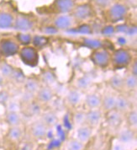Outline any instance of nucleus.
Here are the masks:
<instances>
[{
	"label": "nucleus",
	"instance_id": "f257e3e1",
	"mask_svg": "<svg viewBox=\"0 0 137 150\" xmlns=\"http://www.w3.org/2000/svg\"><path fill=\"white\" fill-rule=\"evenodd\" d=\"M133 61V56L128 49L124 47L114 50L111 53L110 65L114 70L127 68Z\"/></svg>",
	"mask_w": 137,
	"mask_h": 150
},
{
	"label": "nucleus",
	"instance_id": "f03ea898",
	"mask_svg": "<svg viewBox=\"0 0 137 150\" xmlns=\"http://www.w3.org/2000/svg\"><path fill=\"white\" fill-rule=\"evenodd\" d=\"M128 11L129 8L123 3H113L105 9V20L110 24H116L125 19Z\"/></svg>",
	"mask_w": 137,
	"mask_h": 150
},
{
	"label": "nucleus",
	"instance_id": "7ed1b4c3",
	"mask_svg": "<svg viewBox=\"0 0 137 150\" xmlns=\"http://www.w3.org/2000/svg\"><path fill=\"white\" fill-rule=\"evenodd\" d=\"M18 55L21 62L30 68H35L40 62L39 51L31 45L24 46L20 49Z\"/></svg>",
	"mask_w": 137,
	"mask_h": 150
},
{
	"label": "nucleus",
	"instance_id": "20e7f679",
	"mask_svg": "<svg viewBox=\"0 0 137 150\" xmlns=\"http://www.w3.org/2000/svg\"><path fill=\"white\" fill-rule=\"evenodd\" d=\"M89 59L92 63L98 68H107L110 65L111 53L105 47L93 49L89 55Z\"/></svg>",
	"mask_w": 137,
	"mask_h": 150
},
{
	"label": "nucleus",
	"instance_id": "39448f33",
	"mask_svg": "<svg viewBox=\"0 0 137 150\" xmlns=\"http://www.w3.org/2000/svg\"><path fill=\"white\" fill-rule=\"evenodd\" d=\"M70 14L76 22L89 21L94 15V9L90 3H81L76 4Z\"/></svg>",
	"mask_w": 137,
	"mask_h": 150
},
{
	"label": "nucleus",
	"instance_id": "423d86ee",
	"mask_svg": "<svg viewBox=\"0 0 137 150\" xmlns=\"http://www.w3.org/2000/svg\"><path fill=\"white\" fill-rule=\"evenodd\" d=\"M20 45L12 38H3L0 40V56L3 57H11L18 54Z\"/></svg>",
	"mask_w": 137,
	"mask_h": 150
},
{
	"label": "nucleus",
	"instance_id": "0eeeda50",
	"mask_svg": "<svg viewBox=\"0 0 137 150\" xmlns=\"http://www.w3.org/2000/svg\"><path fill=\"white\" fill-rule=\"evenodd\" d=\"M34 27V21L30 16L27 14H19L14 16V21L13 28L20 32H27Z\"/></svg>",
	"mask_w": 137,
	"mask_h": 150
},
{
	"label": "nucleus",
	"instance_id": "6e6552de",
	"mask_svg": "<svg viewBox=\"0 0 137 150\" xmlns=\"http://www.w3.org/2000/svg\"><path fill=\"white\" fill-rule=\"evenodd\" d=\"M76 21L70 14H56L52 20V26L57 30H67L74 25Z\"/></svg>",
	"mask_w": 137,
	"mask_h": 150
},
{
	"label": "nucleus",
	"instance_id": "1a4fd4ad",
	"mask_svg": "<svg viewBox=\"0 0 137 150\" xmlns=\"http://www.w3.org/2000/svg\"><path fill=\"white\" fill-rule=\"evenodd\" d=\"M77 4V0H54L51 7L57 14H70Z\"/></svg>",
	"mask_w": 137,
	"mask_h": 150
},
{
	"label": "nucleus",
	"instance_id": "9d476101",
	"mask_svg": "<svg viewBox=\"0 0 137 150\" xmlns=\"http://www.w3.org/2000/svg\"><path fill=\"white\" fill-rule=\"evenodd\" d=\"M54 96L55 93L51 87L41 85L35 94V99L41 103H49L53 100Z\"/></svg>",
	"mask_w": 137,
	"mask_h": 150
},
{
	"label": "nucleus",
	"instance_id": "9b49d317",
	"mask_svg": "<svg viewBox=\"0 0 137 150\" xmlns=\"http://www.w3.org/2000/svg\"><path fill=\"white\" fill-rule=\"evenodd\" d=\"M30 132L32 136L36 139H44L47 136L48 127L41 121L35 122L32 124L30 127Z\"/></svg>",
	"mask_w": 137,
	"mask_h": 150
},
{
	"label": "nucleus",
	"instance_id": "f8f14e48",
	"mask_svg": "<svg viewBox=\"0 0 137 150\" xmlns=\"http://www.w3.org/2000/svg\"><path fill=\"white\" fill-rule=\"evenodd\" d=\"M102 119V112L98 109L89 110V111L86 112V118L85 122L88 123L89 127H97Z\"/></svg>",
	"mask_w": 137,
	"mask_h": 150
},
{
	"label": "nucleus",
	"instance_id": "ddd939ff",
	"mask_svg": "<svg viewBox=\"0 0 137 150\" xmlns=\"http://www.w3.org/2000/svg\"><path fill=\"white\" fill-rule=\"evenodd\" d=\"M102 96L98 93H90L85 97V105L89 110L98 109L101 106Z\"/></svg>",
	"mask_w": 137,
	"mask_h": 150
},
{
	"label": "nucleus",
	"instance_id": "4468645a",
	"mask_svg": "<svg viewBox=\"0 0 137 150\" xmlns=\"http://www.w3.org/2000/svg\"><path fill=\"white\" fill-rule=\"evenodd\" d=\"M25 91L34 94L35 96L36 92L41 88V83L40 80L34 77H26L25 82L23 83Z\"/></svg>",
	"mask_w": 137,
	"mask_h": 150
},
{
	"label": "nucleus",
	"instance_id": "2eb2a0df",
	"mask_svg": "<svg viewBox=\"0 0 137 150\" xmlns=\"http://www.w3.org/2000/svg\"><path fill=\"white\" fill-rule=\"evenodd\" d=\"M131 103L128 97L124 95H119L116 96V102H115V110L119 113H126L130 109Z\"/></svg>",
	"mask_w": 137,
	"mask_h": 150
},
{
	"label": "nucleus",
	"instance_id": "dca6fc26",
	"mask_svg": "<svg viewBox=\"0 0 137 150\" xmlns=\"http://www.w3.org/2000/svg\"><path fill=\"white\" fill-rule=\"evenodd\" d=\"M109 85L111 89L118 93H122L124 89V77L120 74H115L109 79Z\"/></svg>",
	"mask_w": 137,
	"mask_h": 150
},
{
	"label": "nucleus",
	"instance_id": "f3484780",
	"mask_svg": "<svg viewBox=\"0 0 137 150\" xmlns=\"http://www.w3.org/2000/svg\"><path fill=\"white\" fill-rule=\"evenodd\" d=\"M115 102H116V96L113 94H106L102 97V102L101 106L104 111L110 112L111 110H114L115 108Z\"/></svg>",
	"mask_w": 137,
	"mask_h": 150
},
{
	"label": "nucleus",
	"instance_id": "a211bd4d",
	"mask_svg": "<svg viewBox=\"0 0 137 150\" xmlns=\"http://www.w3.org/2000/svg\"><path fill=\"white\" fill-rule=\"evenodd\" d=\"M14 15L7 11H0V29H9L13 27Z\"/></svg>",
	"mask_w": 137,
	"mask_h": 150
},
{
	"label": "nucleus",
	"instance_id": "6ab92c4d",
	"mask_svg": "<svg viewBox=\"0 0 137 150\" xmlns=\"http://www.w3.org/2000/svg\"><path fill=\"white\" fill-rule=\"evenodd\" d=\"M92 136V129L89 126H80L77 130V139L83 144L88 143Z\"/></svg>",
	"mask_w": 137,
	"mask_h": 150
},
{
	"label": "nucleus",
	"instance_id": "aec40b11",
	"mask_svg": "<svg viewBox=\"0 0 137 150\" xmlns=\"http://www.w3.org/2000/svg\"><path fill=\"white\" fill-rule=\"evenodd\" d=\"M39 80H40L41 83H42L41 85L51 87L56 81V76L54 72H52L51 70L46 69L41 73V79Z\"/></svg>",
	"mask_w": 137,
	"mask_h": 150
},
{
	"label": "nucleus",
	"instance_id": "412c9836",
	"mask_svg": "<svg viewBox=\"0 0 137 150\" xmlns=\"http://www.w3.org/2000/svg\"><path fill=\"white\" fill-rule=\"evenodd\" d=\"M81 98H82V91L77 89H70L66 96L67 102L71 106H77L81 101Z\"/></svg>",
	"mask_w": 137,
	"mask_h": 150
},
{
	"label": "nucleus",
	"instance_id": "4be33fe9",
	"mask_svg": "<svg viewBox=\"0 0 137 150\" xmlns=\"http://www.w3.org/2000/svg\"><path fill=\"white\" fill-rule=\"evenodd\" d=\"M137 89V76L128 74L124 77V89L128 92L136 91Z\"/></svg>",
	"mask_w": 137,
	"mask_h": 150
},
{
	"label": "nucleus",
	"instance_id": "5701e85b",
	"mask_svg": "<svg viewBox=\"0 0 137 150\" xmlns=\"http://www.w3.org/2000/svg\"><path fill=\"white\" fill-rule=\"evenodd\" d=\"M57 120H58V118H57L56 114L51 110H49V111L43 113L41 119V122L47 127H52L56 126L57 123Z\"/></svg>",
	"mask_w": 137,
	"mask_h": 150
},
{
	"label": "nucleus",
	"instance_id": "b1692460",
	"mask_svg": "<svg viewBox=\"0 0 137 150\" xmlns=\"http://www.w3.org/2000/svg\"><path fill=\"white\" fill-rule=\"evenodd\" d=\"M108 113V123L110 127H118L121 122H122V116H121V113L118 112L117 110H111L110 112H107Z\"/></svg>",
	"mask_w": 137,
	"mask_h": 150
},
{
	"label": "nucleus",
	"instance_id": "393cba45",
	"mask_svg": "<svg viewBox=\"0 0 137 150\" xmlns=\"http://www.w3.org/2000/svg\"><path fill=\"white\" fill-rule=\"evenodd\" d=\"M93 79L89 75H83L76 80V89L83 91L88 89L92 85Z\"/></svg>",
	"mask_w": 137,
	"mask_h": 150
},
{
	"label": "nucleus",
	"instance_id": "a878e982",
	"mask_svg": "<svg viewBox=\"0 0 137 150\" xmlns=\"http://www.w3.org/2000/svg\"><path fill=\"white\" fill-rule=\"evenodd\" d=\"M134 138H135V132L130 129L121 130L118 135V139L119 143L122 144L130 143L134 140Z\"/></svg>",
	"mask_w": 137,
	"mask_h": 150
},
{
	"label": "nucleus",
	"instance_id": "bb28decb",
	"mask_svg": "<svg viewBox=\"0 0 137 150\" xmlns=\"http://www.w3.org/2000/svg\"><path fill=\"white\" fill-rule=\"evenodd\" d=\"M31 43L34 47L39 50L47 46V44L49 43V39L46 36H43V35H34L32 37Z\"/></svg>",
	"mask_w": 137,
	"mask_h": 150
},
{
	"label": "nucleus",
	"instance_id": "cd10ccee",
	"mask_svg": "<svg viewBox=\"0 0 137 150\" xmlns=\"http://www.w3.org/2000/svg\"><path fill=\"white\" fill-rule=\"evenodd\" d=\"M5 119L10 127L19 126L21 122V118L19 112H7Z\"/></svg>",
	"mask_w": 137,
	"mask_h": 150
},
{
	"label": "nucleus",
	"instance_id": "c85d7f7f",
	"mask_svg": "<svg viewBox=\"0 0 137 150\" xmlns=\"http://www.w3.org/2000/svg\"><path fill=\"white\" fill-rule=\"evenodd\" d=\"M14 69V67L6 62H3L0 63V74L5 79H10Z\"/></svg>",
	"mask_w": 137,
	"mask_h": 150
},
{
	"label": "nucleus",
	"instance_id": "c756f323",
	"mask_svg": "<svg viewBox=\"0 0 137 150\" xmlns=\"http://www.w3.org/2000/svg\"><path fill=\"white\" fill-rule=\"evenodd\" d=\"M22 137V131L19 126L16 127H10V128L8 132V137L11 141H19Z\"/></svg>",
	"mask_w": 137,
	"mask_h": 150
},
{
	"label": "nucleus",
	"instance_id": "7c9ffc66",
	"mask_svg": "<svg viewBox=\"0 0 137 150\" xmlns=\"http://www.w3.org/2000/svg\"><path fill=\"white\" fill-rule=\"evenodd\" d=\"M31 40H32V36L30 34H26L24 32L19 33L16 36V41H18V43L20 45H22L23 47L30 45Z\"/></svg>",
	"mask_w": 137,
	"mask_h": 150
},
{
	"label": "nucleus",
	"instance_id": "2f4dec72",
	"mask_svg": "<svg viewBox=\"0 0 137 150\" xmlns=\"http://www.w3.org/2000/svg\"><path fill=\"white\" fill-rule=\"evenodd\" d=\"M25 76L24 74V73L22 72V70H20V68H14V72L11 75L10 79H13L15 83H23L25 80Z\"/></svg>",
	"mask_w": 137,
	"mask_h": 150
},
{
	"label": "nucleus",
	"instance_id": "473e14b6",
	"mask_svg": "<svg viewBox=\"0 0 137 150\" xmlns=\"http://www.w3.org/2000/svg\"><path fill=\"white\" fill-rule=\"evenodd\" d=\"M113 4V0H92L91 4L93 7H97L101 9H106Z\"/></svg>",
	"mask_w": 137,
	"mask_h": 150
},
{
	"label": "nucleus",
	"instance_id": "72a5a7b5",
	"mask_svg": "<svg viewBox=\"0 0 137 150\" xmlns=\"http://www.w3.org/2000/svg\"><path fill=\"white\" fill-rule=\"evenodd\" d=\"M127 122L131 127L137 126V111L136 110H130L127 114Z\"/></svg>",
	"mask_w": 137,
	"mask_h": 150
},
{
	"label": "nucleus",
	"instance_id": "f704fd0d",
	"mask_svg": "<svg viewBox=\"0 0 137 150\" xmlns=\"http://www.w3.org/2000/svg\"><path fill=\"white\" fill-rule=\"evenodd\" d=\"M83 143L78 141L77 139L71 140L67 145V150H82L83 149Z\"/></svg>",
	"mask_w": 137,
	"mask_h": 150
},
{
	"label": "nucleus",
	"instance_id": "c9c22d12",
	"mask_svg": "<svg viewBox=\"0 0 137 150\" xmlns=\"http://www.w3.org/2000/svg\"><path fill=\"white\" fill-rule=\"evenodd\" d=\"M7 112H19L20 110V104L16 100H8L6 104Z\"/></svg>",
	"mask_w": 137,
	"mask_h": 150
},
{
	"label": "nucleus",
	"instance_id": "e433bc0d",
	"mask_svg": "<svg viewBox=\"0 0 137 150\" xmlns=\"http://www.w3.org/2000/svg\"><path fill=\"white\" fill-rule=\"evenodd\" d=\"M86 113L83 111H77L74 115V123L77 126H82L85 122Z\"/></svg>",
	"mask_w": 137,
	"mask_h": 150
},
{
	"label": "nucleus",
	"instance_id": "4c0bfd02",
	"mask_svg": "<svg viewBox=\"0 0 137 150\" xmlns=\"http://www.w3.org/2000/svg\"><path fill=\"white\" fill-rule=\"evenodd\" d=\"M28 106H29V111L31 115L37 116V115L41 114V106L39 104H37L34 101H32L30 104H28Z\"/></svg>",
	"mask_w": 137,
	"mask_h": 150
},
{
	"label": "nucleus",
	"instance_id": "58836bf2",
	"mask_svg": "<svg viewBox=\"0 0 137 150\" xmlns=\"http://www.w3.org/2000/svg\"><path fill=\"white\" fill-rule=\"evenodd\" d=\"M35 99V96L34 94H31V93H29L25 91L23 96H21V101L24 103H26V104H30V102L34 101V100Z\"/></svg>",
	"mask_w": 137,
	"mask_h": 150
},
{
	"label": "nucleus",
	"instance_id": "ea45409f",
	"mask_svg": "<svg viewBox=\"0 0 137 150\" xmlns=\"http://www.w3.org/2000/svg\"><path fill=\"white\" fill-rule=\"evenodd\" d=\"M9 100V95L7 91L2 90L0 91V104H7Z\"/></svg>",
	"mask_w": 137,
	"mask_h": 150
},
{
	"label": "nucleus",
	"instance_id": "a19ab883",
	"mask_svg": "<svg viewBox=\"0 0 137 150\" xmlns=\"http://www.w3.org/2000/svg\"><path fill=\"white\" fill-rule=\"evenodd\" d=\"M129 67H130V74L135 75V76H137V59L136 58L133 59V61L131 62V63H130V65L129 66Z\"/></svg>",
	"mask_w": 137,
	"mask_h": 150
},
{
	"label": "nucleus",
	"instance_id": "79ce46f5",
	"mask_svg": "<svg viewBox=\"0 0 137 150\" xmlns=\"http://www.w3.org/2000/svg\"><path fill=\"white\" fill-rule=\"evenodd\" d=\"M113 150H124V148L122 144L118 143V144H115V145L113 147Z\"/></svg>",
	"mask_w": 137,
	"mask_h": 150
}]
</instances>
